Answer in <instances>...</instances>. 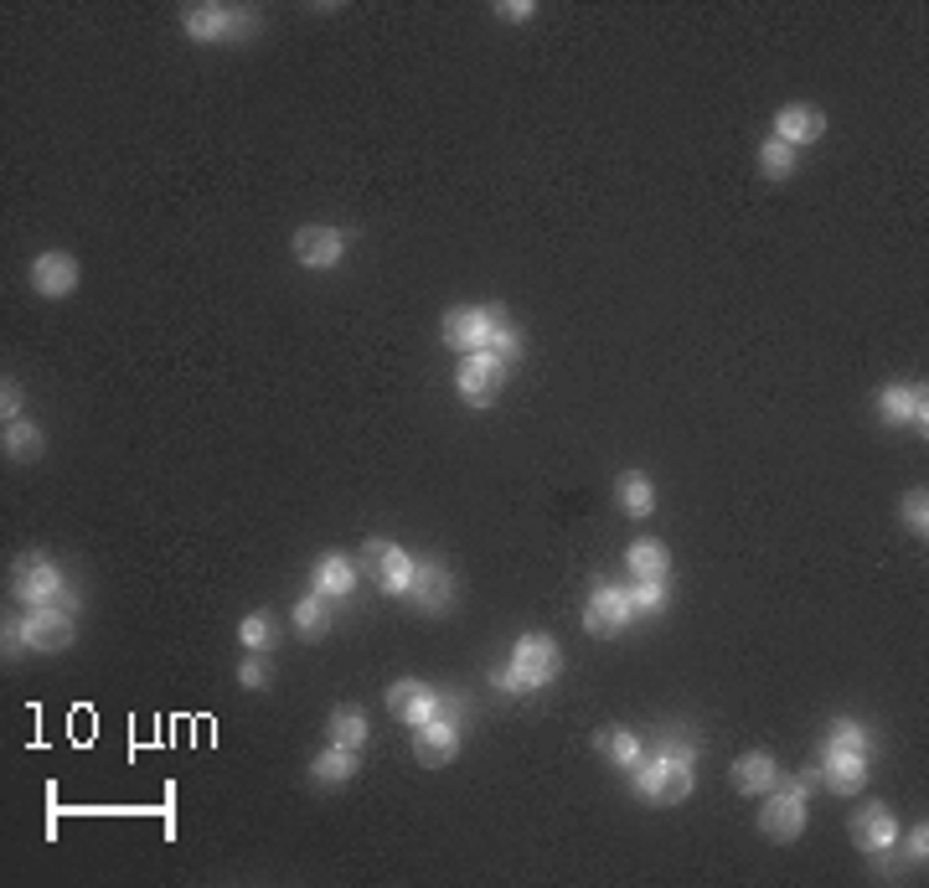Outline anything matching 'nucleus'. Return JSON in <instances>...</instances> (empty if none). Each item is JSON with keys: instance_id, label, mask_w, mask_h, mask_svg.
I'll use <instances>...</instances> for the list:
<instances>
[{"instance_id": "obj_6", "label": "nucleus", "mask_w": 929, "mask_h": 888, "mask_svg": "<svg viewBox=\"0 0 929 888\" xmlns=\"http://www.w3.org/2000/svg\"><path fill=\"white\" fill-rule=\"evenodd\" d=\"M635 785H641L645 796L656 800V806H672V800H687L692 790V765L687 754H656L651 765L635 775Z\"/></svg>"}, {"instance_id": "obj_33", "label": "nucleus", "mask_w": 929, "mask_h": 888, "mask_svg": "<svg viewBox=\"0 0 929 888\" xmlns=\"http://www.w3.org/2000/svg\"><path fill=\"white\" fill-rule=\"evenodd\" d=\"M0 414H6V423H16V414H21V388H16L11 377H6V388H0Z\"/></svg>"}, {"instance_id": "obj_1", "label": "nucleus", "mask_w": 929, "mask_h": 888, "mask_svg": "<svg viewBox=\"0 0 929 888\" xmlns=\"http://www.w3.org/2000/svg\"><path fill=\"white\" fill-rule=\"evenodd\" d=\"M445 341L455 351H486L491 341L511 351V336H507V316L501 310H486V305H455L450 316H445Z\"/></svg>"}, {"instance_id": "obj_11", "label": "nucleus", "mask_w": 929, "mask_h": 888, "mask_svg": "<svg viewBox=\"0 0 929 888\" xmlns=\"http://www.w3.org/2000/svg\"><path fill=\"white\" fill-rule=\"evenodd\" d=\"M31 289H37L42 300L73 295L78 289V258L73 254H42L37 264H31Z\"/></svg>"}, {"instance_id": "obj_13", "label": "nucleus", "mask_w": 929, "mask_h": 888, "mask_svg": "<svg viewBox=\"0 0 929 888\" xmlns=\"http://www.w3.org/2000/svg\"><path fill=\"white\" fill-rule=\"evenodd\" d=\"M728 780H734V790H738V796H769V790L779 785V765H775V754H765V749L738 754V759H734V769H728Z\"/></svg>"}, {"instance_id": "obj_4", "label": "nucleus", "mask_w": 929, "mask_h": 888, "mask_svg": "<svg viewBox=\"0 0 929 888\" xmlns=\"http://www.w3.org/2000/svg\"><path fill=\"white\" fill-rule=\"evenodd\" d=\"M558 677V646L548 635H522L517 641V656H511V672H496L501 687H542V682Z\"/></svg>"}, {"instance_id": "obj_18", "label": "nucleus", "mask_w": 929, "mask_h": 888, "mask_svg": "<svg viewBox=\"0 0 929 888\" xmlns=\"http://www.w3.org/2000/svg\"><path fill=\"white\" fill-rule=\"evenodd\" d=\"M186 31H192L196 42H217V37H227V27L233 21H248V11H227V6H186Z\"/></svg>"}, {"instance_id": "obj_12", "label": "nucleus", "mask_w": 929, "mask_h": 888, "mask_svg": "<svg viewBox=\"0 0 929 888\" xmlns=\"http://www.w3.org/2000/svg\"><path fill=\"white\" fill-rule=\"evenodd\" d=\"M388 713L398 723H408V728H419V723H429L439 713V703H435V693H429L423 682L404 677V682H392V687H388Z\"/></svg>"}, {"instance_id": "obj_14", "label": "nucleus", "mask_w": 929, "mask_h": 888, "mask_svg": "<svg viewBox=\"0 0 929 888\" xmlns=\"http://www.w3.org/2000/svg\"><path fill=\"white\" fill-rule=\"evenodd\" d=\"M826 135V114L816 104H785L775 114V140H785V145H810V140Z\"/></svg>"}, {"instance_id": "obj_23", "label": "nucleus", "mask_w": 929, "mask_h": 888, "mask_svg": "<svg viewBox=\"0 0 929 888\" xmlns=\"http://www.w3.org/2000/svg\"><path fill=\"white\" fill-rule=\"evenodd\" d=\"M357 775V749H341V744H330L320 759H315V780L320 785H346Z\"/></svg>"}, {"instance_id": "obj_34", "label": "nucleus", "mask_w": 929, "mask_h": 888, "mask_svg": "<svg viewBox=\"0 0 929 888\" xmlns=\"http://www.w3.org/2000/svg\"><path fill=\"white\" fill-rule=\"evenodd\" d=\"M243 682H248V687H264V682H269V672H264V662H254V656H248V662H243V672H238Z\"/></svg>"}, {"instance_id": "obj_2", "label": "nucleus", "mask_w": 929, "mask_h": 888, "mask_svg": "<svg viewBox=\"0 0 929 888\" xmlns=\"http://www.w3.org/2000/svg\"><path fill=\"white\" fill-rule=\"evenodd\" d=\"M831 734L837 738H831V759H826V785L841 790V796H853L868 780V738L857 734L853 723H837Z\"/></svg>"}, {"instance_id": "obj_26", "label": "nucleus", "mask_w": 929, "mask_h": 888, "mask_svg": "<svg viewBox=\"0 0 929 888\" xmlns=\"http://www.w3.org/2000/svg\"><path fill=\"white\" fill-rule=\"evenodd\" d=\"M594 744H600L604 754H610V759H615V765H635V759H641V744H635V738L625 734V728H604V734H594Z\"/></svg>"}, {"instance_id": "obj_36", "label": "nucleus", "mask_w": 929, "mask_h": 888, "mask_svg": "<svg viewBox=\"0 0 929 888\" xmlns=\"http://www.w3.org/2000/svg\"><path fill=\"white\" fill-rule=\"evenodd\" d=\"M909 853H915V858H919V863H925V827H919V831H915V837H909Z\"/></svg>"}, {"instance_id": "obj_10", "label": "nucleus", "mask_w": 929, "mask_h": 888, "mask_svg": "<svg viewBox=\"0 0 929 888\" xmlns=\"http://www.w3.org/2000/svg\"><path fill=\"white\" fill-rule=\"evenodd\" d=\"M21 635H27L31 651H62V646H73V620H68V610L37 604L27 615V625H21Z\"/></svg>"}, {"instance_id": "obj_3", "label": "nucleus", "mask_w": 929, "mask_h": 888, "mask_svg": "<svg viewBox=\"0 0 929 888\" xmlns=\"http://www.w3.org/2000/svg\"><path fill=\"white\" fill-rule=\"evenodd\" d=\"M501 382H507V357L501 351H465L460 357V372H455V388H460L465 404L476 408H491L496 392H501Z\"/></svg>"}, {"instance_id": "obj_5", "label": "nucleus", "mask_w": 929, "mask_h": 888, "mask_svg": "<svg viewBox=\"0 0 929 888\" xmlns=\"http://www.w3.org/2000/svg\"><path fill=\"white\" fill-rule=\"evenodd\" d=\"M361 569L377 579V589H388V594H408L414 584V558L398 548V542H382V538H367L361 542Z\"/></svg>"}, {"instance_id": "obj_16", "label": "nucleus", "mask_w": 929, "mask_h": 888, "mask_svg": "<svg viewBox=\"0 0 929 888\" xmlns=\"http://www.w3.org/2000/svg\"><path fill=\"white\" fill-rule=\"evenodd\" d=\"M630 610H635V604H630V589H610V584H604L600 594H594V604H589L584 625L594 635H610V631H620V625L630 620Z\"/></svg>"}, {"instance_id": "obj_15", "label": "nucleus", "mask_w": 929, "mask_h": 888, "mask_svg": "<svg viewBox=\"0 0 929 888\" xmlns=\"http://www.w3.org/2000/svg\"><path fill=\"white\" fill-rule=\"evenodd\" d=\"M894 837H899V821H894V812L888 806H862V812L853 816V843L862 847V853H888L894 847Z\"/></svg>"}, {"instance_id": "obj_22", "label": "nucleus", "mask_w": 929, "mask_h": 888, "mask_svg": "<svg viewBox=\"0 0 929 888\" xmlns=\"http://www.w3.org/2000/svg\"><path fill=\"white\" fill-rule=\"evenodd\" d=\"M351 584H357V563H351V558H320V569H315V589H320L326 600L346 594Z\"/></svg>"}, {"instance_id": "obj_9", "label": "nucleus", "mask_w": 929, "mask_h": 888, "mask_svg": "<svg viewBox=\"0 0 929 888\" xmlns=\"http://www.w3.org/2000/svg\"><path fill=\"white\" fill-rule=\"evenodd\" d=\"M295 258H300L305 269H336L346 258L341 227H300L295 233Z\"/></svg>"}, {"instance_id": "obj_30", "label": "nucleus", "mask_w": 929, "mask_h": 888, "mask_svg": "<svg viewBox=\"0 0 929 888\" xmlns=\"http://www.w3.org/2000/svg\"><path fill=\"white\" fill-rule=\"evenodd\" d=\"M630 604L635 610H661L666 604V584L661 579H641V589H630Z\"/></svg>"}, {"instance_id": "obj_35", "label": "nucleus", "mask_w": 929, "mask_h": 888, "mask_svg": "<svg viewBox=\"0 0 929 888\" xmlns=\"http://www.w3.org/2000/svg\"><path fill=\"white\" fill-rule=\"evenodd\" d=\"M496 16H501V21H527L532 6H527V0H517V6H496Z\"/></svg>"}, {"instance_id": "obj_20", "label": "nucleus", "mask_w": 929, "mask_h": 888, "mask_svg": "<svg viewBox=\"0 0 929 888\" xmlns=\"http://www.w3.org/2000/svg\"><path fill=\"white\" fill-rule=\"evenodd\" d=\"M326 738L330 744H341V749H361L367 744V713L361 708H336L326 723Z\"/></svg>"}, {"instance_id": "obj_19", "label": "nucleus", "mask_w": 929, "mask_h": 888, "mask_svg": "<svg viewBox=\"0 0 929 888\" xmlns=\"http://www.w3.org/2000/svg\"><path fill=\"white\" fill-rule=\"evenodd\" d=\"M615 501L625 507L630 517H651L656 512V491H651V481H645L641 470H625L615 481Z\"/></svg>"}, {"instance_id": "obj_17", "label": "nucleus", "mask_w": 929, "mask_h": 888, "mask_svg": "<svg viewBox=\"0 0 929 888\" xmlns=\"http://www.w3.org/2000/svg\"><path fill=\"white\" fill-rule=\"evenodd\" d=\"M408 594L429 610V615H445V604H450V594H455V584H450V573L439 569V563H419L414 569V584H408Z\"/></svg>"}, {"instance_id": "obj_25", "label": "nucleus", "mask_w": 929, "mask_h": 888, "mask_svg": "<svg viewBox=\"0 0 929 888\" xmlns=\"http://www.w3.org/2000/svg\"><path fill=\"white\" fill-rule=\"evenodd\" d=\"M884 414H888V419H919V423H925V388H888L884 392Z\"/></svg>"}, {"instance_id": "obj_28", "label": "nucleus", "mask_w": 929, "mask_h": 888, "mask_svg": "<svg viewBox=\"0 0 929 888\" xmlns=\"http://www.w3.org/2000/svg\"><path fill=\"white\" fill-rule=\"evenodd\" d=\"M326 594H310V600L295 604V625H300L305 635H326Z\"/></svg>"}, {"instance_id": "obj_8", "label": "nucleus", "mask_w": 929, "mask_h": 888, "mask_svg": "<svg viewBox=\"0 0 929 888\" xmlns=\"http://www.w3.org/2000/svg\"><path fill=\"white\" fill-rule=\"evenodd\" d=\"M455 754H460V728H455V718H429V723H419V734H414V759L419 765H429V769H439V765H450Z\"/></svg>"}, {"instance_id": "obj_29", "label": "nucleus", "mask_w": 929, "mask_h": 888, "mask_svg": "<svg viewBox=\"0 0 929 888\" xmlns=\"http://www.w3.org/2000/svg\"><path fill=\"white\" fill-rule=\"evenodd\" d=\"M759 166H765V176H775V181L790 176V171H795V151L785 145V140H769L765 151H759Z\"/></svg>"}, {"instance_id": "obj_21", "label": "nucleus", "mask_w": 929, "mask_h": 888, "mask_svg": "<svg viewBox=\"0 0 929 888\" xmlns=\"http://www.w3.org/2000/svg\"><path fill=\"white\" fill-rule=\"evenodd\" d=\"M625 563H630V573H635V579H666V548H661L656 538L630 542Z\"/></svg>"}, {"instance_id": "obj_32", "label": "nucleus", "mask_w": 929, "mask_h": 888, "mask_svg": "<svg viewBox=\"0 0 929 888\" xmlns=\"http://www.w3.org/2000/svg\"><path fill=\"white\" fill-rule=\"evenodd\" d=\"M238 635H243V646H264V641H269V620H264V615H248L238 625Z\"/></svg>"}, {"instance_id": "obj_7", "label": "nucleus", "mask_w": 929, "mask_h": 888, "mask_svg": "<svg viewBox=\"0 0 929 888\" xmlns=\"http://www.w3.org/2000/svg\"><path fill=\"white\" fill-rule=\"evenodd\" d=\"M759 831H765L769 843H795V837L806 831V796L775 785L765 800V812H759Z\"/></svg>"}, {"instance_id": "obj_27", "label": "nucleus", "mask_w": 929, "mask_h": 888, "mask_svg": "<svg viewBox=\"0 0 929 888\" xmlns=\"http://www.w3.org/2000/svg\"><path fill=\"white\" fill-rule=\"evenodd\" d=\"M58 569H37L31 573V579H21V600L31 604V610H37V604H52V594H58Z\"/></svg>"}, {"instance_id": "obj_31", "label": "nucleus", "mask_w": 929, "mask_h": 888, "mask_svg": "<svg viewBox=\"0 0 929 888\" xmlns=\"http://www.w3.org/2000/svg\"><path fill=\"white\" fill-rule=\"evenodd\" d=\"M904 522H909V532H919V538H925V528H929V501H925V491H909V497H904Z\"/></svg>"}, {"instance_id": "obj_24", "label": "nucleus", "mask_w": 929, "mask_h": 888, "mask_svg": "<svg viewBox=\"0 0 929 888\" xmlns=\"http://www.w3.org/2000/svg\"><path fill=\"white\" fill-rule=\"evenodd\" d=\"M6 455H11V460H37V455H42V429L27 419L6 423Z\"/></svg>"}]
</instances>
